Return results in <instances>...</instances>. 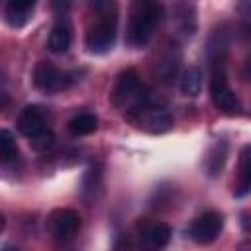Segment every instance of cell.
Masks as SVG:
<instances>
[{"label":"cell","instance_id":"obj_21","mask_svg":"<svg viewBox=\"0 0 251 251\" xmlns=\"http://www.w3.org/2000/svg\"><path fill=\"white\" fill-rule=\"evenodd\" d=\"M243 76L247 78V80H251V55L247 57V61H245V67H243Z\"/></svg>","mask_w":251,"mask_h":251},{"label":"cell","instance_id":"obj_23","mask_svg":"<svg viewBox=\"0 0 251 251\" xmlns=\"http://www.w3.org/2000/svg\"><path fill=\"white\" fill-rule=\"evenodd\" d=\"M4 251H18V249H12V247H6Z\"/></svg>","mask_w":251,"mask_h":251},{"label":"cell","instance_id":"obj_12","mask_svg":"<svg viewBox=\"0 0 251 251\" xmlns=\"http://www.w3.org/2000/svg\"><path fill=\"white\" fill-rule=\"evenodd\" d=\"M251 192V145H245L239 153V171L233 186V196L243 198Z\"/></svg>","mask_w":251,"mask_h":251},{"label":"cell","instance_id":"obj_14","mask_svg":"<svg viewBox=\"0 0 251 251\" xmlns=\"http://www.w3.org/2000/svg\"><path fill=\"white\" fill-rule=\"evenodd\" d=\"M96 127H98V118L92 112H80V114L73 116L67 124L69 133L75 135V137L90 135L92 131H96Z\"/></svg>","mask_w":251,"mask_h":251},{"label":"cell","instance_id":"obj_15","mask_svg":"<svg viewBox=\"0 0 251 251\" xmlns=\"http://www.w3.org/2000/svg\"><path fill=\"white\" fill-rule=\"evenodd\" d=\"M175 22L178 25V29L184 33V35H194L196 31V10L192 4H176L175 6Z\"/></svg>","mask_w":251,"mask_h":251},{"label":"cell","instance_id":"obj_13","mask_svg":"<svg viewBox=\"0 0 251 251\" xmlns=\"http://www.w3.org/2000/svg\"><path fill=\"white\" fill-rule=\"evenodd\" d=\"M227 159V143L226 141H216L214 145H210V149L204 155V171L208 176H218L226 165Z\"/></svg>","mask_w":251,"mask_h":251},{"label":"cell","instance_id":"obj_7","mask_svg":"<svg viewBox=\"0 0 251 251\" xmlns=\"http://www.w3.org/2000/svg\"><path fill=\"white\" fill-rule=\"evenodd\" d=\"M18 129L22 135H25L27 139L39 135L41 131L47 129V124H45V112L41 106H25L20 114H18V122H16Z\"/></svg>","mask_w":251,"mask_h":251},{"label":"cell","instance_id":"obj_5","mask_svg":"<svg viewBox=\"0 0 251 251\" xmlns=\"http://www.w3.org/2000/svg\"><path fill=\"white\" fill-rule=\"evenodd\" d=\"M224 227V218L222 214L218 212H204L200 214L198 218L192 220V224L188 226V237L200 245H206V243H212L220 231Z\"/></svg>","mask_w":251,"mask_h":251},{"label":"cell","instance_id":"obj_11","mask_svg":"<svg viewBox=\"0 0 251 251\" xmlns=\"http://www.w3.org/2000/svg\"><path fill=\"white\" fill-rule=\"evenodd\" d=\"M71 39H73V33H71V24L67 18H59L51 31H49V37H47V49L51 53H65L71 45Z\"/></svg>","mask_w":251,"mask_h":251},{"label":"cell","instance_id":"obj_1","mask_svg":"<svg viewBox=\"0 0 251 251\" xmlns=\"http://www.w3.org/2000/svg\"><path fill=\"white\" fill-rule=\"evenodd\" d=\"M90 10H94V22L88 25L84 35V45L90 53L102 55L108 53L118 35V12L114 2H90Z\"/></svg>","mask_w":251,"mask_h":251},{"label":"cell","instance_id":"obj_2","mask_svg":"<svg viewBox=\"0 0 251 251\" xmlns=\"http://www.w3.org/2000/svg\"><path fill=\"white\" fill-rule=\"evenodd\" d=\"M163 18V6L151 0H137L131 4L129 24L126 29V43L133 49H139L149 43L155 27Z\"/></svg>","mask_w":251,"mask_h":251},{"label":"cell","instance_id":"obj_3","mask_svg":"<svg viewBox=\"0 0 251 251\" xmlns=\"http://www.w3.org/2000/svg\"><path fill=\"white\" fill-rule=\"evenodd\" d=\"M212 67H214L212 69V78H210V98H212V104L220 112H224V114H235L239 110V100H237L235 92L231 90V86L227 84L222 61H216Z\"/></svg>","mask_w":251,"mask_h":251},{"label":"cell","instance_id":"obj_17","mask_svg":"<svg viewBox=\"0 0 251 251\" xmlns=\"http://www.w3.org/2000/svg\"><path fill=\"white\" fill-rule=\"evenodd\" d=\"M16 159H18L16 139H14V135L8 129H2L0 131V161L6 165V163H12Z\"/></svg>","mask_w":251,"mask_h":251},{"label":"cell","instance_id":"obj_22","mask_svg":"<svg viewBox=\"0 0 251 251\" xmlns=\"http://www.w3.org/2000/svg\"><path fill=\"white\" fill-rule=\"evenodd\" d=\"M237 251H251V239H243L237 243Z\"/></svg>","mask_w":251,"mask_h":251},{"label":"cell","instance_id":"obj_16","mask_svg":"<svg viewBox=\"0 0 251 251\" xmlns=\"http://www.w3.org/2000/svg\"><path fill=\"white\" fill-rule=\"evenodd\" d=\"M178 88L184 96H198L202 90V71L198 67H188L182 71Z\"/></svg>","mask_w":251,"mask_h":251},{"label":"cell","instance_id":"obj_18","mask_svg":"<svg viewBox=\"0 0 251 251\" xmlns=\"http://www.w3.org/2000/svg\"><path fill=\"white\" fill-rule=\"evenodd\" d=\"M178 59H180V55H178V53H175V55H173V51H169V53H167V55L157 63V75L161 76V80L169 82V80L176 75Z\"/></svg>","mask_w":251,"mask_h":251},{"label":"cell","instance_id":"obj_8","mask_svg":"<svg viewBox=\"0 0 251 251\" xmlns=\"http://www.w3.org/2000/svg\"><path fill=\"white\" fill-rule=\"evenodd\" d=\"M137 116H139V126L149 133H165L173 126V118L165 108L151 106V108L139 112Z\"/></svg>","mask_w":251,"mask_h":251},{"label":"cell","instance_id":"obj_9","mask_svg":"<svg viewBox=\"0 0 251 251\" xmlns=\"http://www.w3.org/2000/svg\"><path fill=\"white\" fill-rule=\"evenodd\" d=\"M33 0H10L4 6V20L10 27H24L33 14Z\"/></svg>","mask_w":251,"mask_h":251},{"label":"cell","instance_id":"obj_20","mask_svg":"<svg viewBox=\"0 0 251 251\" xmlns=\"http://www.w3.org/2000/svg\"><path fill=\"white\" fill-rule=\"evenodd\" d=\"M53 145H55V135H53L51 129H45V131H41L39 135H35V137L29 139V147H31L33 151H37V153H45V151H49Z\"/></svg>","mask_w":251,"mask_h":251},{"label":"cell","instance_id":"obj_4","mask_svg":"<svg viewBox=\"0 0 251 251\" xmlns=\"http://www.w3.org/2000/svg\"><path fill=\"white\" fill-rule=\"evenodd\" d=\"M33 84L41 92L55 94L71 84V75L55 67L51 61H39L33 69Z\"/></svg>","mask_w":251,"mask_h":251},{"label":"cell","instance_id":"obj_19","mask_svg":"<svg viewBox=\"0 0 251 251\" xmlns=\"http://www.w3.org/2000/svg\"><path fill=\"white\" fill-rule=\"evenodd\" d=\"M100 180H102V169L100 167L86 169V173L82 176V192L84 194H94V190L100 186Z\"/></svg>","mask_w":251,"mask_h":251},{"label":"cell","instance_id":"obj_10","mask_svg":"<svg viewBox=\"0 0 251 251\" xmlns=\"http://www.w3.org/2000/svg\"><path fill=\"white\" fill-rule=\"evenodd\" d=\"M169 239H171V227L163 222L151 224L139 235V243L145 251H159L169 243Z\"/></svg>","mask_w":251,"mask_h":251},{"label":"cell","instance_id":"obj_6","mask_svg":"<svg viewBox=\"0 0 251 251\" xmlns=\"http://www.w3.org/2000/svg\"><path fill=\"white\" fill-rule=\"evenodd\" d=\"M47 229L55 239H73L80 229V216L71 208H55L47 216Z\"/></svg>","mask_w":251,"mask_h":251}]
</instances>
